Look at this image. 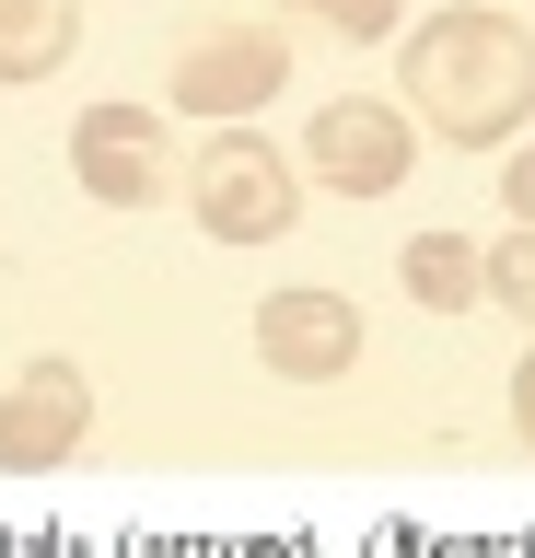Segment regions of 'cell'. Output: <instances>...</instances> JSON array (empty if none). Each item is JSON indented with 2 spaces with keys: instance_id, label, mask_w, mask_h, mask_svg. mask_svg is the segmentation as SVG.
<instances>
[{
  "instance_id": "6da1fadb",
  "label": "cell",
  "mask_w": 535,
  "mask_h": 558,
  "mask_svg": "<svg viewBox=\"0 0 535 558\" xmlns=\"http://www.w3.org/2000/svg\"><path fill=\"white\" fill-rule=\"evenodd\" d=\"M396 117L454 151H500V140L535 129V24H512L500 0H454V12H420L396 35Z\"/></svg>"
},
{
  "instance_id": "7a4b0ae2",
  "label": "cell",
  "mask_w": 535,
  "mask_h": 558,
  "mask_svg": "<svg viewBox=\"0 0 535 558\" xmlns=\"http://www.w3.org/2000/svg\"><path fill=\"white\" fill-rule=\"evenodd\" d=\"M186 209H198V233H221V244H280L291 221H303V174H291L280 140L221 129L210 151L186 163Z\"/></svg>"
},
{
  "instance_id": "3957f363",
  "label": "cell",
  "mask_w": 535,
  "mask_h": 558,
  "mask_svg": "<svg viewBox=\"0 0 535 558\" xmlns=\"http://www.w3.org/2000/svg\"><path fill=\"white\" fill-rule=\"evenodd\" d=\"M408 163H420V129L396 117V94H326L291 174H315L326 198H396Z\"/></svg>"
},
{
  "instance_id": "277c9868",
  "label": "cell",
  "mask_w": 535,
  "mask_h": 558,
  "mask_svg": "<svg viewBox=\"0 0 535 558\" xmlns=\"http://www.w3.org/2000/svg\"><path fill=\"white\" fill-rule=\"evenodd\" d=\"M280 82H291V35L280 24H210V35H186V47H175V82H163V94H175L186 117L245 129Z\"/></svg>"
},
{
  "instance_id": "5b68a950",
  "label": "cell",
  "mask_w": 535,
  "mask_h": 558,
  "mask_svg": "<svg viewBox=\"0 0 535 558\" xmlns=\"http://www.w3.org/2000/svg\"><path fill=\"white\" fill-rule=\"evenodd\" d=\"M71 174L106 209H151V198H175V140H163L151 105L106 94V105H82V117H71Z\"/></svg>"
},
{
  "instance_id": "8992f818",
  "label": "cell",
  "mask_w": 535,
  "mask_h": 558,
  "mask_svg": "<svg viewBox=\"0 0 535 558\" xmlns=\"http://www.w3.org/2000/svg\"><path fill=\"white\" fill-rule=\"evenodd\" d=\"M256 361L280 384H338L361 361V303L350 291H326V279H291L256 303Z\"/></svg>"
},
{
  "instance_id": "52a82bcc",
  "label": "cell",
  "mask_w": 535,
  "mask_h": 558,
  "mask_svg": "<svg viewBox=\"0 0 535 558\" xmlns=\"http://www.w3.org/2000/svg\"><path fill=\"white\" fill-rule=\"evenodd\" d=\"M82 430H94V384H82V361H24V384L0 396V477L71 465Z\"/></svg>"
},
{
  "instance_id": "ba28073f",
  "label": "cell",
  "mask_w": 535,
  "mask_h": 558,
  "mask_svg": "<svg viewBox=\"0 0 535 558\" xmlns=\"http://www.w3.org/2000/svg\"><path fill=\"white\" fill-rule=\"evenodd\" d=\"M82 47V0H0V82H47Z\"/></svg>"
},
{
  "instance_id": "9c48e42d",
  "label": "cell",
  "mask_w": 535,
  "mask_h": 558,
  "mask_svg": "<svg viewBox=\"0 0 535 558\" xmlns=\"http://www.w3.org/2000/svg\"><path fill=\"white\" fill-rule=\"evenodd\" d=\"M396 279L420 314H477V233H408Z\"/></svg>"
},
{
  "instance_id": "30bf717a",
  "label": "cell",
  "mask_w": 535,
  "mask_h": 558,
  "mask_svg": "<svg viewBox=\"0 0 535 558\" xmlns=\"http://www.w3.org/2000/svg\"><path fill=\"white\" fill-rule=\"evenodd\" d=\"M477 303H500V314H524V326H535V233L477 244Z\"/></svg>"
},
{
  "instance_id": "8fae6325",
  "label": "cell",
  "mask_w": 535,
  "mask_h": 558,
  "mask_svg": "<svg viewBox=\"0 0 535 558\" xmlns=\"http://www.w3.org/2000/svg\"><path fill=\"white\" fill-rule=\"evenodd\" d=\"M303 24H326L338 47H385V35H408V0H291Z\"/></svg>"
},
{
  "instance_id": "7c38bea8",
  "label": "cell",
  "mask_w": 535,
  "mask_h": 558,
  "mask_svg": "<svg viewBox=\"0 0 535 558\" xmlns=\"http://www.w3.org/2000/svg\"><path fill=\"white\" fill-rule=\"evenodd\" d=\"M500 198H512V233H535V129H524V151H512V174H500Z\"/></svg>"
},
{
  "instance_id": "4fadbf2b",
  "label": "cell",
  "mask_w": 535,
  "mask_h": 558,
  "mask_svg": "<svg viewBox=\"0 0 535 558\" xmlns=\"http://www.w3.org/2000/svg\"><path fill=\"white\" fill-rule=\"evenodd\" d=\"M512 430H524V442H535V349H524V361H512Z\"/></svg>"
}]
</instances>
